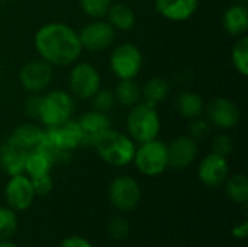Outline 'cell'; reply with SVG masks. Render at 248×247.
<instances>
[{
  "mask_svg": "<svg viewBox=\"0 0 248 247\" xmlns=\"http://www.w3.org/2000/svg\"><path fill=\"white\" fill-rule=\"evenodd\" d=\"M83 51L103 52L110 48L116 39V31L105 19H92L78 31Z\"/></svg>",
  "mask_w": 248,
  "mask_h": 247,
  "instance_id": "obj_9",
  "label": "cell"
},
{
  "mask_svg": "<svg viewBox=\"0 0 248 247\" xmlns=\"http://www.w3.org/2000/svg\"><path fill=\"white\" fill-rule=\"evenodd\" d=\"M25 160L26 154L12 147L9 143L4 141L0 147V166L9 176L25 173Z\"/></svg>",
  "mask_w": 248,
  "mask_h": 247,
  "instance_id": "obj_24",
  "label": "cell"
},
{
  "mask_svg": "<svg viewBox=\"0 0 248 247\" xmlns=\"http://www.w3.org/2000/svg\"><path fill=\"white\" fill-rule=\"evenodd\" d=\"M39 102H41V95H29V98L25 102V112L32 119H38Z\"/></svg>",
  "mask_w": 248,
  "mask_h": 247,
  "instance_id": "obj_35",
  "label": "cell"
},
{
  "mask_svg": "<svg viewBox=\"0 0 248 247\" xmlns=\"http://www.w3.org/2000/svg\"><path fill=\"white\" fill-rule=\"evenodd\" d=\"M1 1H10V0H1Z\"/></svg>",
  "mask_w": 248,
  "mask_h": 247,
  "instance_id": "obj_40",
  "label": "cell"
},
{
  "mask_svg": "<svg viewBox=\"0 0 248 247\" xmlns=\"http://www.w3.org/2000/svg\"><path fill=\"white\" fill-rule=\"evenodd\" d=\"M33 47L41 60L52 67H67L83 54L78 32L65 22L44 23L33 36Z\"/></svg>",
  "mask_w": 248,
  "mask_h": 247,
  "instance_id": "obj_1",
  "label": "cell"
},
{
  "mask_svg": "<svg viewBox=\"0 0 248 247\" xmlns=\"http://www.w3.org/2000/svg\"><path fill=\"white\" fill-rule=\"evenodd\" d=\"M211 147H212L214 153H217L219 156H224V157H228L234 151V141L228 134L219 132V134H215L212 137Z\"/></svg>",
  "mask_w": 248,
  "mask_h": 247,
  "instance_id": "obj_31",
  "label": "cell"
},
{
  "mask_svg": "<svg viewBox=\"0 0 248 247\" xmlns=\"http://www.w3.org/2000/svg\"><path fill=\"white\" fill-rule=\"evenodd\" d=\"M54 159L51 153L48 151L46 147H42L39 150H35L26 156L25 160V173L29 178H38L44 175H49L52 166H54Z\"/></svg>",
  "mask_w": 248,
  "mask_h": 247,
  "instance_id": "obj_21",
  "label": "cell"
},
{
  "mask_svg": "<svg viewBox=\"0 0 248 247\" xmlns=\"http://www.w3.org/2000/svg\"><path fill=\"white\" fill-rule=\"evenodd\" d=\"M235 3H243V4H246V3H247V0H237Z\"/></svg>",
  "mask_w": 248,
  "mask_h": 247,
  "instance_id": "obj_39",
  "label": "cell"
},
{
  "mask_svg": "<svg viewBox=\"0 0 248 247\" xmlns=\"http://www.w3.org/2000/svg\"><path fill=\"white\" fill-rule=\"evenodd\" d=\"M248 234V223L247 221H244L243 224H240V226H235L234 227V230H232V236L234 237H237V239H246Z\"/></svg>",
  "mask_w": 248,
  "mask_h": 247,
  "instance_id": "obj_37",
  "label": "cell"
},
{
  "mask_svg": "<svg viewBox=\"0 0 248 247\" xmlns=\"http://www.w3.org/2000/svg\"><path fill=\"white\" fill-rule=\"evenodd\" d=\"M199 146L195 138L187 134L177 135L167 144V159L169 167L174 170H182L190 166L198 157Z\"/></svg>",
  "mask_w": 248,
  "mask_h": 247,
  "instance_id": "obj_14",
  "label": "cell"
},
{
  "mask_svg": "<svg viewBox=\"0 0 248 247\" xmlns=\"http://www.w3.org/2000/svg\"><path fill=\"white\" fill-rule=\"evenodd\" d=\"M132 162L142 175L158 176L169 167L167 144L158 138L141 143L135 150Z\"/></svg>",
  "mask_w": 248,
  "mask_h": 247,
  "instance_id": "obj_8",
  "label": "cell"
},
{
  "mask_svg": "<svg viewBox=\"0 0 248 247\" xmlns=\"http://www.w3.org/2000/svg\"><path fill=\"white\" fill-rule=\"evenodd\" d=\"M231 63L237 73L241 76H248V36H240L237 38L235 44L231 49Z\"/></svg>",
  "mask_w": 248,
  "mask_h": 247,
  "instance_id": "obj_27",
  "label": "cell"
},
{
  "mask_svg": "<svg viewBox=\"0 0 248 247\" xmlns=\"http://www.w3.org/2000/svg\"><path fill=\"white\" fill-rule=\"evenodd\" d=\"M144 66L141 48L134 42L116 45L109 55V68L118 80L137 79Z\"/></svg>",
  "mask_w": 248,
  "mask_h": 247,
  "instance_id": "obj_6",
  "label": "cell"
},
{
  "mask_svg": "<svg viewBox=\"0 0 248 247\" xmlns=\"http://www.w3.org/2000/svg\"><path fill=\"white\" fill-rule=\"evenodd\" d=\"M112 3V0H78L81 12L90 19H105Z\"/></svg>",
  "mask_w": 248,
  "mask_h": 247,
  "instance_id": "obj_28",
  "label": "cell"
},
{
  "mask_svg": "<svg viewBox=\"0 0 248 247\" xmlns=\"http://www.w3.org/2000/svg\"><path fill=\"white\" fill-rule=\"evenodd\" d=\"M113 95H115L116 103L125 108H131L142 100L141 86L138 84L135 79L119 80L116 87L113 89Z\"/></svg>",
  "mask_w": 248,
  "mask_h": 247,
  "instance_id": "obj_25",
  "label": "cell"
},
{
  "mask_svg": "<svg viewBox=\"0 0 248 247\" xmlns=\"http://www.w3.org/2000/svg\"><path fill=\"white\" fill-rule=\"evenodd\" d=\"M76 109L74 98L70 92L62 89H54L41 95L38 121L45 127H55L73 119Z\"/></svg>",
  "mask_w": 248,
  "mask_h": 247,
  "instance_id": "obj_4",
  "label": "cell"
},
{
  "mask_svg": "<svg viewBox=\"0 0 248 247\" xmlns=\"http://www.w3.org/2000/svg\"><path fill=\"white\" fill-rule=\"evenodd\" d=\"M6 143L28 156L29 153L45 147V128L35 122L20 124L10 132Z\"/></svg>",
  "mask_w": 248,
  "mask_h": 247,
  "instance_id": "obj_13",
  "label": "cell"
},
{
  "mask_svg": "<svg viewBox=\"0 0 248 247\" xmlns=\"http://www.w3.org/2000/svg\"><path fill=\"white\" fill-rule=\"evenodd\" d=\"M54 80V68L44 60H31L19 70V83L29 95H41Z\"/></svg>",
  "mask_w": 248,
  "mask_h": 247,
  "instance_id": "obj_10",
  "label": "cell"
},
{
  "mask_svg": "<svg viewBox=\"0 0 248 247\" xmlns=\"http://www.w3.org/2000/svg\"><path fill=\"white\" fill-rule=\"evenodd\" d=\"M109 236L115 240H124L129 233V224L124 218H115L109 224Z\"/></svg>",
  "mask_w": 248,
  "mask_h": 247,
  "instance_id": "obj_33",
  "label": "cell"
},
{
  "mask_svg": "<svg viewBox=\"0 0 248 247\" xmlns=\"http://www.w3.org/2000/svg\"><path fill=\"white\" fill-rule=\"evenodd\" d=\"M0 247H17L13 243H7V242H0Z\"/></svg>",
  "mask_w": 248,
  "mask_h": 247,
  "instance_id": "obj_38",
  "label": "cell"
},
{
  "mask_svg": "<svg viewBox=\"0 0 248 247\" xmlns=\"http://www.w3.org/2000/svg\"><path fill=\"white\" fill-rule=\"evenodd\" d=\"M187 130H189V134H187V135H190L192 138H195V140L198 141V140H201V138H205V137L209 134V131H211V124L208 122V119L199 116V118H195V119L189 121Z\"/></svg>",
  "mask_w": 248,
  "mask_h": 247,
  "instance_id": "obj_32",
  "label": "cell"
},
{
  "mask_svg": "<svg viewBox=\"0 0 248 247\" xmlns=\"http://www.w3.org/2000/svg\"><path fill=\"white\" fill-rule=\"evenodd\" d=\"M228 175H230V165L227 157L219 156L214 151L206 154L201 160L198 167L199 181L209 188H218L224 185Z\"/></svg>",
  "mask_w": 248,
  "mask_h": 247,
  "instance_id": "obj_16",
  "label": "cell"
},
{
  "mask_svg": "<svg viewBox=\"0 0 248 247\" xmlns=\"http://www.w3.org/2000/svg\"><path fill=\"white\" fill-rule=\"evenodd\" d=\"M4 197H6L7 204L13 210L16 211L28 210L32 205L33 198H35V191H33L31 178L25 173L10 176L4 188Z\"/></svg>",
  "mask_w": 248,
  "mask_h": 247,
  "instance_id": "obj_15",
  "label": "cell"
},
{
  "mask_svg": "<svg viewBox=\"0 0 248 247\" xmlns=\"http://www.w3.org/2000/svg\"><path fill=\"white\" fill-rule=\"evenodd\" d=\"M205 106L206 105H205L203 98L198 92H193V90L182 92L176 100V108L179 114L187 121L202 116L205 112Z\"/></svg>",
  "mask_w": 248,
  "mask_h": 247,
  "instance_id": "obj_20",
  "label": "cell"
},
{
  "mask_svg": "<svg viewBox=\"0 0 248 247\" xmlns=\"http://www.w3.org/2000/svg\"><path fill=\"white\" fill-rule=\"evenodd\" d=\"M80 146H83V135L77 119L45 128V147L51 153L54 162L62 160Z\"/></svg>",
  "mask_w": 248,
  "mask_h": 247,
  "instance_id": "obj_5",
  "label": "cell"
},
{
  "mask_svg": "<svg viewBox=\"0 0 248 247\" xmlns=\"http://www.w3.org/2000/svg\"><path fill=\"white\" fill-rule=\"evenodd\" d=\"M225 189L228 197L238 202V204H247L248 201V181L247 176L243 173L232 175L231 178H227L225 181Z\"/></svg>",
  "mask_w": 248,
  "mask_h": 247,
  "instance_id": "obj_26",
  "label": "cell"
},
{
  "mask_svg": "<svg viewBox=\"0 0 248 247\" xmlns=\"http://www.w3.org/2000/svg\"><path fill=\"white\" fill-rule=\"evenodd\" d=\"M206 119L208 122L222 131L232 130L240 124L241 119V111L238 105L225 96H217L214 98L206 106Z\"/></svg>",
  "mask_w": 248,
  "mask_h": 247,
  "instance_id": "obj_11",
  "label": "cell"
},
{
  "mask_svg": "<svg viewBox=\"0 0 248 247\" xmlns=\"http://www.w3.org/2000/svg\"><path fill=\"white\" fill-rule=\"evenodd\" d=\"M90 100H92L93 109H94V111H99V112H103V114L110 112V111L113 109V106L116 105L113 90H110V89H103V87H100V90H99Z\"/></svg>",
  "mask_w": 248,
  "mask_h": 247,
  "instance_id": "obj_30",
  "label": "cell"
},
{
  "mask_svg": "<svg viewBox=\"0 0 248 247\" xmlns=\"http://www.w3.org/2000/svg\"><path fill=\"white\" fill-rule=\"evenodd\" d=\"M102 87L99 68L87 61H77L68 73V92L73 98L90 100Z\"/></svg>",
  "mask_w": 248,
  "mask_h": 247,
  "instance_id": "obj_7",
  "label": "cell"
},
{
  "mask_svg": "<svg viewBox=\"0 0 248 247\" xmlns=\"http://www.w3.org/2000/svg\"><path fill=\"white\" fill-rule=\"evenodd\" d=\"M157 13L170 22H186L199 9V0H155Z\"/></svg>",
  "mask_w": 248,
  "mask_h": 247,
  "instance_id": "obj_18",
  "label": "cell"
},
{
  "mask_svg": "<svg viewBox=\"0 0 248 247\" xmlns=\"http://www.w3.org/2000/svg\"><path fill=\"white\" fill-rule=\"evenodd\" d=\"M35 195H48L52 191V179L49 175L38 176V178H31Z\"/></svg>",
  "mask_w": 248,
  "mask_h": 247,
  "instance_id": "obj_34",
  "label": "cell"
},
{
  "mask_svg": "<svg viewBox=\"0 0 248 247\" xmlns=\"http://www.w3.org/2000/svg\"><path fill=\"white\" fill-rule=\"evenodd\" d=\"M222 28L234 38L244 36L248 31V7L243 3H234L228 6L221 17Z\"/></svg>",
  "mask_w": 248,
  "mask_h": 247,
  "instance_id": "obj_19",
  "label": "cell"
},
{
  "mask_svg": "<svg viewBox=\"0 0 248 247\" xmlns=\"http://www.w3.org/2000/svg\"><path fill=\"white\" fill-rule=\"evenodd\" d=\"M60 247H92V246H90V243H89L86 239L74 236V237H68V239H65V240L62 242V245H61Z\"/></svg>",
  "mask_w": 248,
  "mask_h": 247,
  "instance_id": "obj_36",
  "label": "cell"
},
{
  "mask_svg": "<svg viewBox=\"0 0 248 247\" xmlns=\"http://www.w3.org/2000/svg\"><path fill=\"white\" fill-rule=\"evenodd\" d=\"M77 124L83 135V146H90V147H93L97 138L110 128V119L108 114L94 109L83 114L77 119Z\"/></svg>",
  "mask_w": 248,
  "mask_h": 247,
  "instance_id": "obj_17",
  "label": "cell"
},
{
  "mask_svg": "<svg viewBox=\"0 0 248 247\" xmlns=\"http://www.w3.org/2000/svg\"><path fill=\"white\" fill-rule=\"evenodd\" d=\"M109 199L118 210L132 211L140 204L141 188L132 176H118L109 186Z\"/></svg>",
  "mask_w": 248,
  "mask_h": 247,
  "instance_id": "obj_12",
  "label": "cell"
},
{
  "mask_svg": "<svg viewBox=\"0 0 248 247\" xmlns=\"http://www.w3.org/2000/svg\"><path fill=\"white\" fill-rule=\"evenodd\" d=\"M161 118L155 106L141 100L129 108L126 115V134L138 144L158 138Z\"/></svg>",
  "mask_w": 248,
  "mask_h": 247,
  "instance_id": "obj_3",
  "label": "cell"
},
{
  "mask_svg": "<svg viewBox=\"0 0 248 247\" xmlns=\"http://www.w3.org/2000/svg\"><path fill=\"white\" fill-rule=\"evenodd\" d=\"M93 147L103 162L116 167H124L132 163L137 150L135 141L126 132L113 128L105 131Z\"/></svg>",
  "mask_w": 248,
  "mask_h": 247,
  "instance_id": "obj_2",
  "label": "cell"
},
{
  "mask_svg": "<svg viewBox=\"0 0 248 247\" xmlns=\"http://www.w3.org/2000/svg\"><path fill=\"white\" fill-rule=\"evenodd\" d=\"M106 17L108 22L113 26V29L121 32L131 31L137 23L135 10L126 3H112Z\"/></svg>",
  "mask_w": 248,
  "mask_h": 247,
  "instance_id": "obj_22",
  "label": "cell"
},
{
  "mask_svg": "<svg viewBox=\"0 0 248 247\" xmlns=\"http://www.w3.org/2000/svg\"><path fill=\"white\" fill-rule=\"evenodd\" d=\"M170 83L164 77H151L141 86L142 100L148 105L157 106L158 103L164 102L170 95Z\"/></svg>",
  "mask_w": 248,
  "mask_h": 247,
  "instance_id": "obj_23",
  "label": "cell"
},
{
  "mask_svg": "<svg viewBox=\"0 0 248 247\" xmlns=\"http://www.w3.org/2000/svg\"><path fill=\"white\" fill-rule=\"evenodd\" d=\"M17 229V220L12 210L0 207V242L9 240Z\"/></svg>",
  "mask_w": 248,
  "mask_h": 247,
  "instance_id": "obj_29",
  "label": "cell"
}]
</instances>
